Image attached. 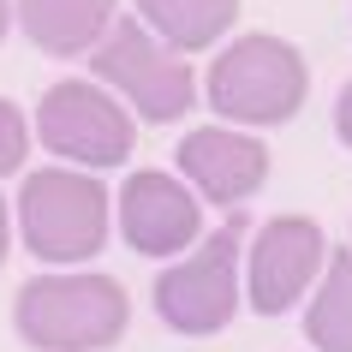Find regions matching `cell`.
I'll return each instance as SVG.
<instances>
[{
    "instance_id": "cell-4",
    "label": "cell",
    "mask_w": 352,
    "mask_h": 352,
    "mask_svg": "<svg viewBox=\"0 0 352 352\" xmlns=\"http://www.w3.org/2000/svg\"><path fill=\"white\" fill-rule=\"evenodd\" d=\"M239 263H245V215H227L186 257H173V269L155 275V316L191 340L221 334L239 311Z\"/></svg>"
},
{
    "instance_id": "cell-17",
    "label": "cell",
    "mask_w": 352,
    "mask_h": 352,
    "mask_svg": "<svg viewBox=\"0 0 352 352\" xmlns=\"http://www.w3.org/2000/svg\"><path fill=\"white\" fill-rule=\"evenodd\" d=\"M346 251H352V245H346Z\"/></svg>"
},
{
    "instance_id": "cell-1",
    "label": "cell",
    "mask_w": 352,
    "mask_h": 352,
    "mask_svg": "<svg viewBox=\"0 0 352 352\" xmlns=\"http://www.w3.org/2000/svg\"><path fill=\"white\" fill-rule=\"evenodd\" d=\"M131 298L113 275H30L12 298V322H19L24 346L36 352H108L126 334Z\"/></svg>"
},
{
    "instance_id": "cell-14",
    "label": "cell",
    "mask_w": 352,
    "mask_h": 352,
    "mask_svg": "<svg viewBox=\"0 0 352 352\" xmlns=\"http://www.w3.org/2000/svg\"><path fill=\"white\" fill-rule=\"evenodd\" d=\"M334 138L352 149V84L340 90V102H334Z\"/></svg>"
},
{
    "instance_id": "cell-3",
    "label": "cell",
    "mask_w": 352,
    "mask_h": 352,
    "mask_svg": "<svg viewBox=\"0 0 352 352\" xmlns=\"http://www.w3.org/2000/svg\"><path fill=\"white\" fill-rule=\"evenodd\" d=\"M108 221H113V197L96 173L78 167H36L19 186V233L30 245V257L72 269L90 263L108 245Z\"/></svg>"
},
{
    "instance_id": "cell-15",
    "label": "cell",
    "mask_w": 352,
    "mask_h": 352,
    "mask_svg": "<svg viewBox=\"0 0 352 352\" xmlns=\"http://www.w3.org/2000/svg\"><path fill=\"white\" fill-rule=\"evenodd\" d=\"M6 245H12V209H6V197H0V257H6Z\"/></svg>"
},
{
    "instance_id": "cell-10",
    "label": "cell",
    "mask_w": 352,
    "mask_h": 352,
    "mask_svg": "<svg viewBox=\"0 0 352 352\" xmlns=\"http://www.w3.org/2000/svg\"><path fill=\"white\" fill-rule=\"evenodd\" d=\"M12 19H19V30L36 42L42 54L78 60V54H90L96 42L113 30L120 0H19Z\"/></svg>"
},
{
    "instance_id": "cell-8",
    "label": "cell",
    "mask_w": 352,
    "mask_h": 352,
    "mask_svg": "<svg viewBox=\"0 0 352 352\" xmlns=\"http://www.w3.org/2000/svg\"><path fill=\"white\" fill-rule=\"evenodd\" d=\"M113 215H120V233L138 257L173 263L179 251L204 239V204L197 191L179 179V173H162V167H144V173H126V186L113 197Z\"/></svg>"
},
{
    "instance_id": "cell-7",
    "label": "cell",
    "mask_w": 352,
    "mask_h": 352,
    "mask_svg": "<svg viewBox=\"0 0 352 352\" xmlns=\"http://www.w3.org/2000/svg\"><path fill=\"white\" fill-rule=\"evenodd\" d=\"M322 263H329V239H322V227L311 215H275V221H263L251 251H245V263H239L251 311L257 316L293 311L298 298L316 287Z\"/></svg>"
},
{
    "instance_id": "cell-13",
    "label": "cell",
    "mask_w": 352,
    "mask_h": 352,
    "mask_svg": "<svg viewBox=\"0 0 352 352\" xmlns=\"http://www.w3.org/2000/svg\"><path fill=\"white\" fill-rule=\"evenodd\" d=\"M24 155H30V120H24L19 102H6V96H0V179H6V173H19Z\"/></svg>"
},
{
    "instance_id": "cell-12",
    "label": "cell",
    "mask_w": 352,
    "mask_h": 352,
    "mask_svg": "<svg viewBox=\"0 0 352 352\" xmlns=\"http://www.w3.org/2000/svg\"><path fill=\"white\" fill-rule=\"evenodd\" d=\"M316 280L322 287L305 311V334L316 352H352V251H329Z\"/></svg>"
},
{
    "instance_id": "cell-11",
    "label": "cell",
    "mask_w": 352,
    "mask_h": 352,
    "mask_svg": "<svg viewBox=\"0 0 352 352\" xmlns=\"http://www.w3.org/2000/svg\"><path fill=\"white\" fill-rule=\"evenodd\" d=\"M233 19H239V0H138V24L173 54L215 48L233 30Z\"/></svg>"
},
{
    "instance_id": "cell-6",
    "label": "cell",
    "mask_w": 352,
    "mask_h": 352,
    "mask_svg": "<svg viewBox=\"0 0 352 352\" xmlns=\"http://www.w3.org/2000/svg\"><path fill=\"white\" fill-rule=\"evenodd\" d=\"M36 138L78 173H108L131 162L138 126H131V108L96 78H60L36 102Z\"/></svg>"
},
{
    "instance_id": "cell-2",
    "label": "cell",
    "mask_w": 352,
    "mask_h": 352,
    "mask_svg": "<svg viewBox=\"0 0 352 352\" xmlns=\"http://www.w3.org/2000/svg\"><path fill=\"white\" fill-rule=\"evenodd\" d=\"M311 66L287 36H233L204 72V96L227 126H287L305 108Z\"/></svg>"
},
{
    "instance_id": "cell-5",
    "label": "cell",
    "mask_w": 352,
    "mask_h": 352,
    "mask_svg": "<svg viewBox=\"0 0 352 352\" xmlns=\"http://www.w3.org/2000/svg\"><path fill=\"white\" fill-rule=\"evenodd\" d=\"M90 72L102 90H113L149 126L186 120L197 102V72L186 66V54L155 42L138 19H113V30L90 48Z\"/></svg>"
},
{
    "instance_id": "cell-16",
    "label": "cell",
    "mask_w": 352,
    "mask_h": 352,
    "mask_svg": "<svg viewBox=\"0 0 352 352\" xmlns=\"http://www.w3.org/2000/svg\"><path fill=\"white\" fill-rule=\"evenodd\" d=\"M6 30H12V0H0V42H6Z\"/></svg>"
},
{
    "instance_id": "cell-9",
    "label": "cell",
    "mask_w": 352,
    "mask_h": 352,
    "mask_svg": "<svg viewBox=\"0 0 352 352\" xmlns=\"http://www.w3.org/2000/svg\"><path fill=\"white\" fill-rule=\"evenodd\" d=\"M179 179L197 191V204L239 209L245 197H257L269 179V144L257 131L233 126H197L179 138Z\"/></svg>"
}]
</instances>
